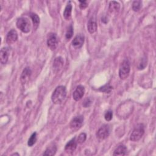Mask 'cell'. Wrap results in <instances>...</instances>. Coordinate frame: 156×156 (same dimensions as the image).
Returning a JSON list of instances; mask_svg holds the SVG:
<instances>
[{
	"instance_id": "16",
	"label": "cell",
	"mask_w": 156,
	"mask_h": 156,
	"mask_svg": "<svg viewBox=\"0 0 156 156\" xmlns=\"http://www.w3.org/2000/svg\"><path fill=\"white\" fill-rule=\"evenodd\" d=\"M120 8V4L116 1H110L109 3L108 10L109 12L112 13H115L118 12Z\"/></svg>"
},
{
	"instance_id": "21",
	"label": "cell",
	"mask_w": 156,
	"mask_h": 156,
	"mask_svg": "<svg viewBox=\"0 0 156 156\" xmlns=\"http://www.w3.org/2000/svg\"><path fill=\"white\" fill-rule=\"evenodd\" d=\"M37 133L36 132H34L31 136H30L29 139L28 140V142H27V144L29 146L31 147L37 141Z\"/></svg>"
},
{
	"instance_id": "10",
	"label": "cell",
	"mask_w": 156,
	"mask_h": 156,
	"mask_svg": "<svg viewBox=\"0 0 156 156\" xmlns=\"http://www.w3.org/2000/svg\"><path fill=\"white\" fill-rule=\"evenodd\" d=\"M77 141L76 140V138L71 139L67 143L65 147V151L68 154H72L77 147Z\"/></svg>"
},
{
	"instance_id": "19",
	"label": "cell",
	"mask_w": 156,
	"mask_h": 156,
	"mask_svg": "<svg viewBox=\"0 0 156 156\" xmlns=\"http://www.w3.org/2000/svg\"><path fill=\"white\" fill-rule=\"evenodd\" d=\"M30 17L32 21L33 24H34V27L35 29H37L40 23V18L39 16L34 13H30Z\"/></svg>"
},
{
	"instance_id": "18",
	"label": "cell",
	"mask_w": 156,
	"mask_h": 156,
	"mask_svg": "<svg viewBox=\"0 0 156 156\" xmlns=\"http://www.w3.org/2000/svg\"><path fill=\"white\" fill-rule=\"evenodd\" d=\"M71 12H72V5L71 4V2L69 1V2L67 4L66 6L65 7V9L63 12V16H64L65 19L68 20L71 18Z\"/></svg>"
},
{
	"instance_id": "27",
	"label": "cell",
	"mask_w": 156,
	"mask_h": 156,
	"mask_svg": "<svg viewBox=\"0 0 156 156\" xmlns=\"http://www.w3.org/2000/svg\"><path fill=\"white\" fill-rule=\"evenodd\" d=\"M112 117H113V113H112V111L111 110H108L105 112V115H104V118H105V119L107 121H110L112 119Z\"/></svg>"
},
{
	"instance_id": "23",
	"label": "cell",
	"mask_w": 156,
	"mask_h": 156,
	"mask_svg": "<svg viewBox=\"0 0 156 156\" xmlns=\"http://www.w3.org/2000/svg\"><path fill=\"white\" fill-rule=\"evenodd\" d=\"M73 32H74V30H73V26L71 25L69 26V27L68 28L67 30H66V35H65V37H66V38L67 40H69L70 39L73 35Z\"/></svg>"
},
{
	"instance_id": "25",
	"label": "cell",
	"mask_w": 156,
	"mask_h": 156,
	"mask_svg": "<svg viewBox=\"0 0 156 156\" xmlns=\"http://www.w3.org/2000/svg\"><path fill=\"white\" fill-rule=\"evenodd\" d=\"M87 138V135L85 133H81L77 138V141L78 143L79 144H82L83 143H84V141L86 140Z\"/></svg>"
},
{
	"instance_id": "9",
	"label": "cell",
	"mask_w": 156,
	"mask_h": 156,
	"mask_svg": "<svg viewBox=\"0 0 156 156\" xmlns=\"http://www.w3.org/2000/svg\"><path fill=\"white\" fill-rule=\"evenodd\" d=\"M32 74V71L30 69L29 67H26L24 70L23 71L21 77H20V80L23 84H24L27 83L30 77V76Z\"/></svg>"
},
{
	"instance_id": "6",
	"label": "cell",
	"mask_w": 156,
	"mask_h": 156,
	"mask_svg": "<svg viewBox=\"0 0 156 156\" xmlns=\"http://www.w3.org/2000/svg\"><path fill=\"white\" fill-rule=\"evenodd\" d=\"M83 122V117L82 115L74 117L70 122V127L73 130H77L82 126Z\"/></svg>"
},
{
	"instance_id": "8",
	"label": "cell",
	"mask_w": 156,
	"mask_h": 156,
	"mask_svg": "<svg viewBox=\"0 0 156 156\" xmlns=\"http://www.w3.org/2000/svg\"><path fill=\"white\" fill-rule=\"evenodd\" d=\"M84 93H85V88L82 85H79L76 87V90L73 92V99L75 101H78L82 98V97L84 95Z\"/></svg>"
},
{
	"instance_id": "30",
	"label": "cell",
	"mask_w": 156,
	"mask_h": 156,
	"mask_svg": "<svg viewBox=\"0 0 156 156\" xmlns=\"http://www.w3.org/2000/svg\"><path fill=\"white\" fill-rule=\"evenodd\" d=\"M19 155V154H18V153H15V154H13L12 155Z\"/></svg>"
},
{
	"instance_id": "28",
	"label": "cell",
	"mask_w": 156,
	"mask_h": 156,
	"mask_svg": "<svg viewBox=\"0 0 156 156\" xmlns=\"http://www.w3.org/2000/svg\"><path fill=\"white\" fill-rule=\"evenodd\" d=\"M91 104V100L90 99V98H86L83 102V106L85 108L88 107L89 106H90V105Z\"/></svg>"
},
{
	"instance_id": "13",
	"label": "cell",
	"mask_w": 156,
	"mask_h": 156,
	"mask_svg": "<svg viewBox=\"0 0 156 156\" xmlns=\"http://www.w3.org/2000/svg\"><path fill=\"white\" fill-rule=\"evenodd\" d=\"M9 56V49L8 48H2L0 51V61L2 64L7 63Z\"/></svg>"
},
{
	"instance_id": "24",
	"label": "cell",
	"mask_w": 156,
	"mask_h": 156,
	"mask_svg": "<svg viewBox=\"0 0 156 156\" xmlns=\"http://www.w3.org/2000/svg\"><path fill=\"white\" fill-rule=\"evenodd\" d=\"M147 65V59L146 57H143L141 59L139 64H138V69H143Z\"/></svg>"
},
{
	"instance_id": "5",
	"label": "cell",
	"mask_w": 156,
	"mask_h": 156,
	"mask_svg": "<svg viewBox=\"0 0 156 156\" xmlns=\"http://www.w3.org/2000/svg\"><path fill=\"white\" fill-rule=\"evenodd\" d=\"M47 45L51 50H54L58 45V38L55 34L50 33L47 39Z\"/></svg>"
},
{
	"instance_id": "11",
	"label": "cell",
	"mask_w": 156,
	"mask_h": 156,
	"mask_svg": "<svg viewBox=\"0 0 156 156\" xmlns=\"http://www.w3.org/2000/svg\"><path fill=\"white\" fill-rule=\"evenodd\" d=\"M17 39H18L17 32L14 29H12L8 32V34L7 35L6 42L8 44H13L15 42H16Z\"/></svg>"
},
{
	"instance_id": "7",
	"label": "cell",
	"mask_w": 156,
	"mask_h": 156,
	"mask_svg": "<svg viewBox=\"0 0 156 156\" xmlns=\"http://www.w3.org/2000/svg\"><path fill=\"white\" fill-rule=\"evenodd\" d=\"M110 134V128L107 125H104L100 127L96 133L97 137L101 140L105 139Z\"/></svg>"
},
{
	"instance_id": "26",
	"label": "cell",
	"mask_w": 156,
	"mask_h": 156,
	"mask_svg": "<svg viewBox=\"0 0 156 156\" xmlns=\"http://www.w3.org/2000/svg\"><path fill=\"white\" fill-rule=\"evenodd\" d=\"M113 89V87H111L109 85H105L104 86H103L102 87H101L99 88V91L104 92V93H110L111 91V90Z\"/></svg>"
},
{
	"instance_id": "4",
	"label": "cell",
	"mask_w": 156,
	"mask_h": 156,
	"mask_svg": "<svg viewBox=\"0 0 156 156\" xmlns=\"http://www.w3.org/2000/svg\"><path fill=\"white\" fill-rule=\"evenodd\" d=\"M130 63L127 60H124L121 64L119 69V76L121 79H126L130 73Z\"/></svg>"
},
{
	"instance_id": "22",
	"label": "cell",
	"mask_w": 156,
	"mask_h": 156,
	"mask_svg": "<svg viewBox=\"0 0 156 156\" xmlns=\"http://www.w3.org/2000/svg\"><path fill=\"white\" fill-rule=\"evenodd\" d=\"M142 5L141 1H134L132 3V9L135 12H138L140 10Z\"/></svg>"
},
{
	"instance_id": "15",
	"label": "cell",
	"mask_w": 156,
	"mask_h": 156,
	"mask_svg": "<svg viewBox=\"0 0 156 156\" xmlns=\"http://www.w3.org/2000/svg\"><path fill=\"white\" fill-rule=\"evenodd\" d=\"M63 63H64V62L62 57H58L55 58L53 62V68L54 70L56 71H59L63 66Z\"/></svg>"
},
{
	"instance_id": "3",
	"label": "cell",
	"mask_w": 156,
	"mask_h": 156,
	"mask_svg": "<svg viewBox=\"0 0 156 156\" xmlns=\"http://www.w3.org/2000/svg\"><path fill=\"white\" fill-rule=\"evenodd\" d=\"M17 27L24 33H28L30 30V23L29 20L24 17L20 18L16 23Z\"/></svg>"
},
{
	"instance_id": "17",
	"label": "cell",
	"mask_w": 156,
	"mask_h": 156,
	"mask_svg": "<svg viewBox=\"0 0 156 156\" xmlns=\"http://www.w3.org/2000/svg\"><path fill=\"white\" fill-rule=\"evenodd\" d=\"M127 149L124 145H119L116 148L113 152V155H125L127 154Z\"/></svg>"
},
{
	"instance_id": "29",
	"label": "cell",
	"mask_w": 156,
	"mask_h": 156,
	"mask_svg": "<svg viewBox=\"0 0 156 156\" xmlns=\"http://www.w3.org/2000/svg\"><path fill=\"white\" fill-rule=\"evenodd\" d=\"M88 6L87 1H79V7L81 9H84Z\"/></svg>"
},
{
	"instance_id": "2",
	"label": "cell",
	"mask_w": 156,
	"mask_h": 156,
	"mask_svg": "<svg viewBox=\"0 0 156 156\" xmlns=\"http://www.w3.org/2000/svg\"><path fill=\"white\" fill-rule=\"evenodd\" d=\"M144 133V126L142 124H138L133 130L130 136V140L132 141H137L141 139Z\"/></svg>"
},
{
	"instance_id": "12",
	"label": "cell",
	"mask_w": 156,
	"mask_h": 156,
	"mask_svg": "<svg viewBox=\"0 0 156 156\" xmlns=\"http://www.w3.org/2000/svg\"><path fill=\"white\" fill-rule=\"evenodd\" d=\"M84 42V35L80 34L76 35L72 41L73 46L76 48H80L82 46Z\"/></svg>"
},
{
	"instance_id": "20",
	"label": "cell",
	"mask_w": 156,
	"mask_h": 156,
	"mask_svg": "<svg viewBox=\"0 0 156 156\" xmlns=\"http://www.w3.org/2000/svg\"><path fill=\"white\" fill-rule=\"evenodd\" d=\"M57 151V147L55 146H52L48 147L44 152L43 153V155H55Z\"/></svg>"
},
{
	"instance_id": "1",
	"label": "cell",
	"mask_w": 156,
	"mask_h": 156,
	"mask_svg": "<svg viewBox=\"0 0 156 156\" xmlns=\"http://www.w3.org/2000/svg\"><path fill=\"white\" fill-rule=\"evenodd\" d=\"M66 96V90L65 87L60 85L58 86L53 91L51 96V100L55 104H61Z\"/></svg>"
},
{
	"instance_id": "14",
	"label": "cell",
	"mask_w": 156,
	"mask_h": 156,
	"mask_svg": "<svg viewBox=\"0 0 156 156\" xmlns=\"http://www.w3.org/2000/svg\"><path fill=\"white\" fill-rule=\"evenodd\" d=\"M87 29L91 34L95 32L97 30V23L94 18H91L87 23Z\"/></svg>"
}]
</instances>
